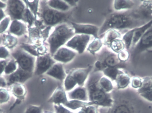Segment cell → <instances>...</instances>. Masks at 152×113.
<instances>
[{"mask_svg": "<svg viewBox=\"0 0 152 113\" xmlns=\"http://www.w3.org/2000/svg\"><path fill=\"white\" fill-rule=\"evenodd\" d=\"M131 10L115 11L110 13L99 28V38L102 39L104 34L109 29H115L119 32L126 30L129 31L139 27L147 22L145 20L147 19L141 16L136 10Z\"/></svg>", "mask_w": 152, "mask_h": 113, "instance_id": "obj_1", "label": "cell"}, {"mask_svg": "<svg viewBox=\"0 0 152 113\" xmlns=\"http://www.w3.org/2000/svg\"><path fill=\"white\" fill-rule=\"evenodd\" d=\"M102 72L96 71L89 75L87 81V90L89 102L95 105L110 106L113 104V99L110 93L104 92L99 84L100 78L103 75Z\"/></svg>", "mask_w": 152, "mask_h": 113, "instance_id": "obj_2", "label": "cell"}, {"mask_svg": "<svg viewBox=\"0 0 152 113\" xmlns=\"http://www.w3.org/2000/svg\"><path fill=\"white\" fill-rule=\"evenodd\" d=\"M75 35V30L70 23L66 22L54 27L47 40L49 52L51 56L59 48L66 45Z\"/></svg>", "mask_w": 152, "mask_h": 113, "instance_id": "obj_3", "label": "cell"}, {"mask_svg": "<svg viewBox=\"0 0 152 113\" xmlns=\"http://www.w3.org/2000/svg\"><path fill=\"white\" fill-rule=\"evenodd\" d=\"M70 15L69 12H62L50 8L46 1H40L38 20L45 26L52 28L66 23Z\"/></svg>", "mask_w": 152, "mask_h": 113, "instance_id": "obj_4", "label": "cell"}, {"mask_svg": "<svg viewBox=\"0 0 152 113\" xmlns=\"http://www.w3.org/2000/svg\"><path fill=\"white\" fill-rule=\"evenodd\" d=\"M11 56L17 62L19 68L28 72L34 74L36 57L28 54L19 47L11 51Z\"/></svg>", "mask_w": 152, "mask_h": 113, "instance_id": "obj_5", "label": "cell"}, {"mask_svg": "<svg viewBox=\"0 0 152 113\" xmlns=\"http://www.w3.org/2000/svg\"><path fill=\"white\" fill-rule=\"evenodd\" d=\"M97 60L102 62L107 67H115L122 69L126 67L125 63H122L118 58L117 54L104 46L96 54Z\"/></svg>", "mask_w": 152, "mask_h": 113, "instance_id": "obj_6", "label": "cell"}, {"mask_svg": "<svg viewBox=\"0 0 152 113\" xmlns=\"http://www.w3.org/2000/svg\"><path fill=\"white\" fill-rule=\"evenodd\" d=\"M7 6L4 9L6 16L12 20H18L23 21V15L26 6L23 1L9 0L6 1Z\"/></svg>", "mask_w": 152, "mask_h": 113, "instance_id": "obj_7", "label": "cell"}, {"mask_svg": "<svg viewBox=\"0 0 152 113\" xmlns=\"http://www.w3.org/2000/svg\"><path fill=\"white\" fill-rule=\"evenodd\" d=\"M152 49V26L148 29L139 39L132 49L130 57L133 60L145 51Z\"/></svg>", "mask_w": 152, "mask_h": 113, "instance_id": "obj_8", "label": "cell"}, {"mask_svg": "<svg viewBox=\"0 0 152 113\" xmlns=\"http://www.w3.org/2000/svg\"><path fill=\"white\" fill-rule=\"evenodd\" d=\"M91 35L75 34L66 44V46L79 54H82L86 49L91 40Z\"/></svg>", "mask_w": 152, "mask_h": 113, "instance_id": "obj_9", "label": "cell"}, {"mask_svg": "<svg viewBox=\"0 0 152 113\" xmlns=\"http://www.w3.org/2000/svg\"><path fill=\"white\" fill-rule=\"evenodd\" d=\"M56 63L50 52L36 58L34 74L41 75L45 73Z\"/></svg>", "mask_w": 152, "mask_h": 113, "instance_id": "obj_10", "label": "cell"}, {"mask_svg": "<svg viewBox=\"0 0 152 113\" xmlns=\"http://www.w3.org/2000/svg\"><path fill=\"white\" fill-rule=\"evenodd\" d=\"M34 74L28 72L18 67L13 73L7 75L5 80L7 86H11L16 83L23 84L30 79Z\"/></svg>", "mask_w": 152, "mask_h": 113, "instance_id": "obj_11", "label": "cell"}, {"mask_svg": "<svg viewBox=\"0 0 152 113\" xmlns=\"http://www.w3.org/2000/svg\"><path fill=\"white\" fill-rule=\"evenodd\" d=\"M77 53L67 47H61L52 56L56 62L61 64H67L72 61L75 57Z\"/></svg>", "mask_w": 152, "mask_h": 113, "instance_id": "obj_12", "label": "cell"}, {"mask_svg": "<svg viewBox=\"0 0 152 113\" xmlns=\"http://www.w3.org/2000/svg\"><path fill=\"white\" fill-rule=\"evenodd\" d=\"M75 30V34H84L93 36L94 38H98L99 28L90 24H78L70 22Z\"/></svg>", "mask_w": 152, "mask_h": 113, "instance_id": "obj_13", "label": "cell"}, {"mask_svg": "<svg viewBox=\"0 0 152 113\" xmlns=\"http://www.w3.org/2000/svg\"><path fill=\"white\" fill-rule=\"evenodd\" d=\"M93 66H89L86 68H77L72 70L69 73L75 80L79 87H83L89 75L93 71Z\"/></svg>", "mask_w": 152, "mask_h": 113, "instance_id": "obj_14", "label": "cell"}, {"mask_svg": "<svg viewBox=\"0 0 152 113\" xmlns=\"http://www.w3.org/2000/svg\"><path fill=\"white\" fill-rule=\"evenodd\" d=\"M8 33L16 37H21L28 33V28L26 24L18 20H12L8 30Z\"/></svg>", "mask_w": 152, "mask_h": 113, "instance_id": "obj_15", "label": "cell"}, {"mask_svg": "<svg viewBox=\"0 0 152 113\" xmlns=\"http://www.w3.org/2000/svg\"><path fill=\"white\" fill-rule=\"evenodd\" d=\"M46 74L60 81H63L67 76L63 64L56 62L46 73Z\"/></svg>", "mask_w": 152, "mask_h": 113, "instance_id": "obj_16", "label": "cell"}, {"mask_svg": "<svg viewBox=\"0 0 152 113\" xmlns=\"http://www.w3.org/2000/svg\"><path fill=\"white\" fill-rule=\"evenodd\" d=\"M67 96L65 91L61 87H58L54 91L48 102L53 103L56 105H64L67 103Z\"/></svg>", "mask_w": 152, "mask_h": 113, "instance_id": "obj_17", "label": "cell"}, {"mask_svg": "<svg viewBox=\"0 0 152 113\" xmlns=\"http://www.w3.org/2000/svg\"><path fill=\"white\" fill-rule=\"evenodd\" d=\"M69 98L71 100L86 101L88 100L87 89L83 87H78L68 93Z\"/></svg>", "mask_w": 152, "mask_h": 113, "instance_id": "obj_18", "label": "cell"}, {"mask_svg": "<svg viewBox=\"0 0 152 113\" xmlns=\"http://www.w3.org/2000/svg\"><path fill=\"white\" fill-rule=\"evenodd\" d=\"M136 2L133 0H115L113 1V8L116 12L130 10L134 8Z\"/></svg>", "mask_w": 152, "mask_h": 113, "instance_id": "obj_19", "label": "cell"}, {"mask_svg": "<svg viewBox=\"0 0 152 113\" xmlns=\"http://www.w3.org/2000/svg\"><path fill=\"white\" fill-rule=\"evenodd\" d=\"M122 35L119 31L115 29L108 30L103 36L102 40L104 45L109 49L111 43L114 40L121 39Z\"/></svg>", "mask_w": 152, "mask_h": 113, "instance_id": "obj_20", "label": "cell"}, {"mask_svg": "<svg viewBox=\"0 0 152 113\" xmlns=\"http://www.w3.org/2000/svg\"><path fill=\"white\" fill-rule=\"evenodd\" d=\"M152 26V18L147 21L144 25H142L139 27L137 28L135 30L134 34V38H133V43H132V49L135 45L137 43L139 39H140L142 35Z\"/></svg>", "mask_w": 152, "mask_h": 113, "instance_id": "obj_21", "label": "cell"}, {"mask_svg": "<svg viewBox=\"0 0 152 113\" xmlns=\"http://www.w3.org/2000/svg\"><path fill=\"white\" fill-rule=\"evenodd\" d=\"M142 17L148 19L152 15V1H143L136 9Z\"/></svg>", "mask_w": 152, "mask_h": 113, "instance_id": "obj_22", "label": "cell"}, {"mask_svg": "<svg viewBox=\"0 0 152 113\" xmlns=\"http://www.w3.org/2000/svg\"><path fill=\"white\" fill-rule=\"evenodd\" d=\"M46 1L49 7L59 11L68 12L71 9L65 0H49Z\"/></svg>", "mask_w": 152, "mask_h": 113, "instance_id": "obj_23", "label": "cell"}, {"mask_svg": "<svg viewBox=\"0 0 152 113\" xmlns=\"http://www.w3.org/2000/svg\"><path fill=\"white\" fill-rule=\"evenodd\" d=\"M1 35L2 36V44L10 51L15 49L18 43V37L7 33Z\"/></svg>", "mask_w": 152, "mask_h": 113, "instance_id": "obj_24", "label": "cell"}, {"mask_svg": "<svg viewBox=\"0 0 152 113\" xmlns=\"http://www.w3.org/2000/svg\"><path fill=\"white\" fill-rule=\"evenodd\" d=\"M103 45L102 39L99 37L94 38V40L89 43L86 49L89 53L95 56L102 49Z\"/></svg>", "mask_w": 152, "mask_h": 113, "instance_id": "obj_25", "label": "cell"}, {"mask_svg": "<svg viewBox=\"0 0 152 113\" xmlns=\"http://www.w3.org/2000/svg\"><path fill=\"white\" fill-rule=\"evenodd\" d=\"M26 6L27 8L31 11L37 21L38 20L39 16V5L40 1L37 0H25L23 1Z\"/></svg>", "mask_w": 152, "mask_h": 113, "instance_id": "obj_26", "label": "cell"}, {"mask_svg": "<svg viewBox=\"0 0 152 113\" xmlns=\"http://www.w3.org/2000/svg\"><path fill=\"white\" fill-rule=\"evenodd\" d=\"M40 45V44L21 43L20 44L19 47L21 48L28 54L37 58L39 56L38 49V47Z\"/></svg>", "mask_w": 152, "mask_h": 113, "instance_id": "obj_27", "label": "cell"}, {"mask_svg": "<svg viewBox=\"0 0 152 113\" xmlns=\"http://www.w3.org/2000/svg\"><path fill=\"white\" fill-rule=\"evenodd\" d=\"M131 80L129 75L124 72L120 74L115 80L118 89H121L126 88L131 83Z\"/></svg>", "mask_w": 152, "mask_h": 113, "instance_id": "obj_28", "label": "cell"}, {"mask_svg": "<svg viewBox=\"0 0 152 113\" xmlns=\"http://www.w3.org/2000/svg\"><path fill=\"white\" fill-rule=\"evenodd\" d=\"M11 87V92L18 99H23L26 96V91L25 87L20 83L13 84Z\"/></svg>", "mask_w": 152, "mask_h": 113, "instance_id": "obj_29", "label": "cell"}, {"mask_svg": "<svg viewBox=\"0 0 152 113\" xmlns=\"http://www.w3.org/2000/svg\"><path fill=\"white\" fill-rule=\"evenodd\" d=\"M102 72L104 76L112 81L116 80L118 76L124 72L123 71H121V69L115 67H106Z\"/></svg>", "mask_w": 152, "mask_h": 113, "instance_id": "obj_30", "label": "cell"}, {"mask_svg": "<svg viewBox=\"0 0 152 113\" xmlns=\"http://www.w3.org/2000/svg\"><path fill=\"white\" fill-rule=\"evenodd\" d=\"M93 105L95 104L91 102H86L80 100H71L68 101L65 106L69 109L75 110L79 108H85L87 106Z\"/></svg>", "mask_w": 152, "mask_h": 113, "instance_id": "obj_31", "label": "cell"}, {"mask_svg": "<svg viewBox=\"0 0 152 113\" xmlns=\"http://www.w3.org/2000/svg\"><path fill=\"white\" fill-rule=\"evenodd\" d=\"M135 28H133L131 30L127 31L123 35H122V41L124 43L126 47V49L129 51L131 49L132 47V43H133V38H134V34Z\"/></svg>", "mask_w": 152, "mask_h": 113, "instance_id": "obj_32", "label": "cell"}, {"mask_svg": "<svg viewBox=\"0 0 152 113\" xmlns=\"http://www.w3.org/2000/svg\"><path fill=\"white\" fill-rule=\"evenodd\" d=\"M99 84L102 89L106 93H109L113 90V84L111 80L104 75L99 80Z\"/></svg>", "mask_w": 152, "mask_h": 113, "instance_id": "obj_33", "label": "cell"}, {"mask_svg": "<svg viewBox=\"0 0 152 113\" xmlns=\"http://www.w3.org/2000/svg\"><path fill=\"white\" fill-rule=\"evenodd\" d=\"M109 49L113 52L117 54L121 51L125 49L126 47L122 39H119L113 41L110 45Z\"/></svg>", "mask_w": 152, "mask_h": 113, "instance_id": "obj_34", "label": "cell"}, {"mask_svg": "<svg viewBox=\"0 0 152 113\" xmlns=\"http://www.w3.org/2000/svg\"><path fill=\"white\" fill-rule=\"evenodd\" d=\"M77 84V82L70 73L67 75L66 79L64 80V87L66 91H71L75 88Z\"/></svg>", "mask_w": 152, "mask_h": 113, "instance_id": "obj_35", "label": "cell"}, {"mask_svg": "<svg viewBox=\"0 0 152 113\" xmlns=\"http://www.w3.org/2000/svg\"><path fill=\"white\" fill-rule=\"evenodd\" d=\"M18 64L13 59L11 58L10 59L8 60L7 64L4 69V75L7 76L13 73L18 68Z\"/></svg>", "mask_w": 152, "mask_h": 113, "instance_id": "obj_36", "label": "cell"}, {"mask_svg": "<svg viewBox=\"0 0 152 113\" xmlns=\"http://www.w3.org/2000/svg\"><path fill=\"white\" fill-rule=\"evenodd\" d=\"M11 21L10 18L7 16L0 22V35L3 34L8 31Z\"/></svg>", "mask_w": 152, "mask_h": 113, "instance_id": "obj_37", "label": "cell"}, {"mask_svg": "<svg viewBox=\"0 0 152 113\" xmlns=\"http://www.w3.org/2000/svg\"><path fill=\"white\" fill-rule=\"evenodd\" d=\"M10 93L5 88H0V104H4L8 102L10 99Z\"/></svg>", "mask_w": 152, "mask_h": 113, "instance_id": "obj_38", "label": "cell"}, {"mask_svg": "<svg viewBox=\"0 0 152 113\" xmlns=\"http://www.w3.org/2000/svg\"><path fill=\"white\" fill-rule=\"evenodd\" d=\"M11 56V52L2 44L0 46V60H7Z\"/></svg>", "mask_w": 152, "mask_h": 113, "instance_id": "obj_39", "label": "cell"}, {"mask_svg": "<svg viewBox=\"0 0 152 113\" xmlns=\"http://www.w3.org/2000/svg\"><path fill=\"white\" fill-rule=\"evenodd\" d=\"M117 56L121 62L125 63L129 59L130 54L129 51L125 49L117 54Z\"/></svg>", "mask_w": 152, "mask_h": 113, "instance_id": "obj_40", "label": "cell"}, {"mask_svg": "<svg viewBox=\"0 0 152 113\" xmlns=\"http://www.w3.org/2000/svg\"><path fill=\"white\" fill-rule=\"evenodd\" d=\"M143 80L142 78L137 76L133 77L131 80V84L132 88L139 89L142 85Z\"/></svg>", "mask_w": 152, "mask_h": 113, "instance_id": "obj_41", "label": "cell"}, {"mask_svg": "<svg viewBox=\"0 0 152 113\" xmlns=\"http://www.w3.org/2000/svg\"><path fill=\"white\" fill-rule=\"evenodd\" d=\"M42 109L41 106H30L26 109L25 113H42Z\"/></svg>", "mask_w": 152, "mask_h": 113, "instance_id": "obj_42", "label": "cell"}, {"mask_svg": "<svg viewBox=\"0 0 152 113\" xmlns=\"http://www.w3.org/2000/svg\"><path fill=\"white\" fill-rule=\"evenodd\" d=\"M113 113H130V110L127 106L120 105L116 107Z\"/></svg>", "mask_w": 152, "mask_h": 113, "instance_id": "obj_43", "label": "cell"}, {"mask_svg": "<svg viewBox=\"0 0 152 113\" xmlns=\"http://www.w3.org/2000/svg\"><path fill=\"white\" fill-rule=\"evenodd\" d=\"M55 108L57 113H73L63 107L61 105H55Z\"/></svg>", "mask_w": 152, "mask_h": 113, "instance_id": "obj_44", "label": "cell"}, {"mask_svg": "<svg viewBox=\"0 0 152 113\" xmlns=\"http://www.w3.org/2000/svg\"><path fill=\"white\" fill-rule=\"evenodd\" d=\"M8 60L9 59L0 60V76H1L4 73V69Z\"/></svg>", "mask_w": 152, "mask_h": 113, "instance_id": "obj_45", "label": "cell"}, {"mask_svg": "<svg viewBox=\"0 0 152 113\" xmlns=\"http://www.w3.org/2000/svg\"><path fill=\"white\" fill-rule=\"evenodd\" d=\"M85 113H98L96 108L93 105L85 107Z\"/></svg>", "mask_w": 152, "mask_h": 113, "instance_id": "obj_46", "label": "cell"}, {"mask_svg": "<svg viewBox=\"0 0 152 113\" xmlns=\"http://www.w3.org/2000/svg\"><path fill=\"white\" fill-rule=\"evenodd\" d=\"M66 2L72 8L73 7H76L77 6V4L78 2V1H75V0H71V1H69V0H65Z\"/></svg>", "mask_w": 152, "mask_h": 113, "instance_id": "obj_47", "label": "cell"}, {"mask_svg": "<svg viewBox=\"0 0 152 113\" xmlns=\"http://www.w3.org/2000/svg\"><path fill=\"white\" fill-rule=\"evenodd\" d=\"M7 83L4 78L0 76V88L7 87Z\"/></svg>", "mask_w": 152, "mask_h": 113, "instance_id": "obj_48", "label": "cell"}, {"mask_svg": "<svg viewBox=\"0 0 152 113\" xmlns=\"http://www.w3.org/2000/svg\"><path fill=\"white\" fill-rule=\"evenodd\" d=\"M6 17H7V16H6V14H5L4 9H0V22Z\"/></svg>", "mask_w": 152, "mask_h": 113, "instance_id": "obj_49", "label": "cell"}, {"mask_svg": "<svg viewBox=\"0 0 152 113\" xmlns=\"http://www.w3.org/2000/svg\"><path fill=\"white\" fill-rule=\"evenodd\" d=\"M7 6L6 1H0V9H5Z\"/></svg>", "mask_w": 152, "mask_h": 113, "instance_id": "obj_50", "label": "cell"}, {"mask_svg": "<svg viewBox=\"0 0 152 113\" xmlns=\"http://www.w3.org/2000/svg\"><path fill=\"white\" fill-rule=\"evenodd\" d=\"M2 43V36L1 35H0V46L1 45Z\"/></svg>", "mask_w": 152, "mask_h": 113, "instance_id": "obj_51", "label": "cell"}, {"mask_svg": "<svg viewBox=\"0 0 152 113\" xmlns=\"http://www.w3.org/2000/svg\"><path fill=\"white\" fill-rule=\"evenodd\" d=\"M0 113H3L1 109V107H0Z\"/></svg>", "mask_w": 152, "mask_h": 113, "instance_id": "obj_52", "label": "cell"}, {"mask_svg": "<svg viewBox=\"0 0 152 113\" xmlns=\"http://www.w3.org/2000/svg\"><path fill=\"white\" fill-rule=\"evenodd\" d=\"M78 113H84V112H82V111H81V112H79Z\"/></svg>", "mask_w": 152, "mask_h": 113, "instance_id": "obj_53", "label": "cell"}]
</instances>
